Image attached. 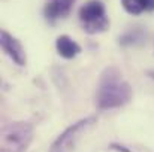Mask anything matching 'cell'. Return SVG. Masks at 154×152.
Listing matches in <instances>:
<instances>
[{
  "label": "cell",
  "instance_id": "obj_1",
  "mask_svg": "<svg viewBox=\"0 0 154 152\" xmlns=\"http://www.w3.org/2000/svg\"><path fill=\"white\" fill-rule=\"evenodd\" d=\"M96 99L99 109L120 107L132 99V88L117 67H109L103 72Z\"/></svg>",
  "mask_w": 154,
  "mask_h": 152
},
{
  "label": "cell",
  "instance_id": "obj_2",
  "mask_svg": "<svg viewBox=\"0 0 154 152\" xmlns=\"http://www.w3.org/2000/svg\"><path fill=\"white\" fill-rule=\"evenodd\" d=\"M33 139V127L29 122H12L2 128L0 152H26Z\"/></svg>",
  "mask_w": 154,
  "mask_h": 152
},
{
  "label": "cell",
  "instance_id": "obj_3",
  "mask_svg": "<svg viewBox=\"0 0 154 152\" xmlns=\"http://www.w3.org/2000/svg\"><path fill=\"white\" fill-rule=\"evenodd\" d=\"M79 19L87 33H100L109 25V19L105 12V6L99 0H90L79 9Z\"/></svg>",
  "mask_w": 154,
  "mask_h": 152
},
{
  "label": "cell",
  "instance_id": "obj_4",
  "mask_svg": "<svg viewBox=\"0 0 154 152\" xmlns=\"http://www.w3.org/2000/svg\"><path fill=\"white\" fill-rule=\"evenodd\" d=\"M93 122H96V118H87V119H82L76 124H73L72 127H69L52 145L51 152H70L73 148V143L75 140L78 139V134L87 128L88 125H91Z\"/></svg>",
  "mask_w": 154,
  "mask_h": 152
},
{
  "label": "cell",
  "instance_id": "obj_5",
  "mask_svg": "<svg viewBox=\"0 0 154 152\" xmlns=\"http://www.w3.org/2000/svg\"><path fill=\"white\" fill-rule=\"evenodd\" d=\"M0 42H2L3 51H5L18 66H24V63H26V52L23 49L21 43H20L14 36H11L8 31H2V34H0Z\"/></svg>",
  "mask_w": 154,
  "mask_h": 152
},
{
  "label": "cell",
  "instance_id": "obj_6",
  "mask_svg": "<svg viewBox=\"0 0 154 152\" xmlns=\"http://www.w3.org/2000/svg\"><path fill=\"white\" fill-rule=\"evenodd\" d=\"M73 3L75 0H50L45 6V16L51 21L63 18L70 12Z\"/></svg>",
  "mask_w": 154,
  "mask_h": 152
},
{
  "label": "cell",
  "instance_id": "obj_7",
  "mask_svg": "<svg viewBox=\"0 0 154 152\" xmlns=\"http://www.w3.org/2000/svg\"><path fill=\"white\" fill-rule=\"evenodd\" d=\"M57 51L63 58H73L81 52V46L69 36H60L57 39Z\"/></svg>",
  "mask_w": 154,
  "mask_h": 152
},
{
  "label": "cell",
  "instance_id": "obj_8",
  "mask_svg": "<svg viewBox=\"0 0 154 152\" xmlns=\"http://www.w3.org/2000/svg\"><path fill=\"white\" fill-rule=\"evenodd\" d=\"M121 4L132 15H139L144 10H148V0H121Z\"/></svg>",
  "mask_w": 154,
  "mask_h": 152
},
{
  "label": "cell",
  "instance_id": "obj_9",
  "mask_svg": "<svg viewBox=\"0 0 154 152\" xmlns=\"http://www.w3.org/2000/svg\"><path fill=\"white\" fill-rule=\"evenodd\" d=\"M112 148L117 149V151H120V152H130L129 149H126L124 146H118V145H112Z\"/></svg>",
  "mask_w": 154,
  "mask_h": 152
},
{
  "label": "cell",
  "instance_id": "obj_10",
  "mask_svg": "<svg viewBox=\"0 0 154 152\" xmlns=\"http://www.w3.org/2000/svg\"><path fill=\"white\" fill-rule=\"evenodd\" d=\"M148 10H154V0H148Z\"/></svg>",
  "mask_w": 154,
  "mask_h": 152
},
{
  "label": "cell",
  "instance_id": "obj_11",
  "mask_svg": "<svg viewBox=\"0 0 154 152\" xmlns=\"http://www.w3.org/2000/svg\"><path fill=\"white\" fill-rule=\"evenodd\" d=\"M150 75H151V78H154V72H150Z\"/></svg>",
  "mask_w": 154,
  "mask_h": 152
}]
</instances>
